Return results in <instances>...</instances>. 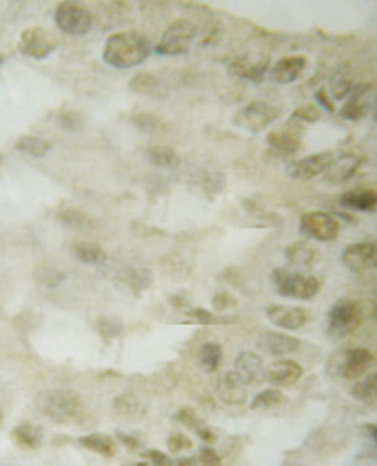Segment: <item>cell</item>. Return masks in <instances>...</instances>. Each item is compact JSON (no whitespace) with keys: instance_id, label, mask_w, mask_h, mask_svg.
<instances>
[{"instance_id":"1","label":"cell","mask_w":377,"mask_h":466,"mask_svg":"<svg viewBox=\"0 0 377 466\" xmlns=\"http://www.w3.org/2000/svg\"><path fill=\"white\" fill-rule=\"evenodd\" d=\"M151 46L138 32H116L106 40L102 59L114 68H134L142 64L149 57Z\"/></svg>"},{"instance_id":"2","label":"cell","mask_w":377,"mask_h":466,"mask_svg":"<svg viewBox=\"0 0 377 466\" xmlns=\"http://www.w3.org/2000/svg\"><path fill=\"white\" fill-rule=\"evenodd\" d=\"M36 406L43 416L57 423L74 421L81 416V410H83L81 399L76 392L67 391V389H49V391L40 392Z\"/></svg>"},{"instance_id":"3","label":"cell","mask_w":377,"mask_h":466,"mask_svg":"<svg viewBox=\"0 0 377 466\" xmlns=\"http://www.w3.org/2000/svg\"><path fill=\"white\" fill-rule=\"evenodd\" d=\"M364 319V308L359 301L353 299H341L330 308L329 319H327V331L329 336L334 340L349 336L351 332L359 329Z\"/></svg>"},{"instance_id":"4","label":"cell","mask_w":377,"mask_h":466,"mask_svg":"<svg viewBox=\"0 0 377 466\" xmlns=\"http://www.w3.org/2000/svg\"><path fill=\"white\" fill-rule=\"evenodd\" d=\"M274 280L277 293L281 296H289V299H313L319 291H321V282L313 276H306L300 270L294 268H275Z\"/></svg>"},{"instance_id":"5","label":"cell","mask_w":377,"mask_h":466,"mask_svg":"<svg viewBox=\"0 0 377 466\" xmlns=\"http://www.w3.org/2000/svg\"><path fill=\"white\" fill-rule=\"evenodd\" d=\"M373 364V355L366 348H351V350L340 351L334 357H330L329 372L341 376L343 380H357L370 370Z\"/></svg>"},{"instance_id":"6","label":"cell","mask_w":377,"mask_h":466,"mask_svg":"<svg viewBox=\"0 0 377 466\" xmlns=\"http://www.w3.org/2000/svg\"><path fill=\"white\" fill-rule=\"evenodd\" d=\"M92 13L89 8H85L79 2H61L55 10V25L64 34L70 36H83L91 32Z\"/></svg>"},{"instance_id":"7","label":"cell","mask_w":377,"mask_h":466,"mask_svg":"<svg viewBox=\"0 0 377 466\" xmlns=\"http://www.w3.org/2000/svg\"><path fill=\"white\" fill-rule=\"evenodd\" d=\"M196 36V25L188 19H176L168 25L165 34L157 43V53L160 55H181L191 49Z\"/></svg>"},{"instance_id":"8","label":"cell","mask_w":377,"mask_h":466,"mask_svg":"<svg viewBox=\"0 0 377 466\" xmlns=\"http://www.w3.org/2000/svg\"><path fill=\"white\" fill-rule=\"evenodd\" d=\"M280 116L281 110L277 106L264 102V100H253L234 116V125L255 135V132H261L266 127H270Z\"/></svg>"},{"instance_id":"9","label":"cell","mask_w":377,"mask_h":466,"mask_svg":"<svg viewBox=\"0 0 377 466\" xmlns=\"http://www.w3.org/2000/svg\"><path fill=\"white\" fill-rule=\"evenodd\" d=\"M300 233L317 242H332L340 236V221L327 212H308L300 217Z\"/></svg>"},{"instance_id":"10","label":"cell","mask_w":377,"mask_h":466,"mask_svg":"<svg viewBox=\"0 0 377 466\" xmlns=\"http://www.w3.org/2000/svg\"><path fill=\"white\" fill-rule=\"evenodd\" d=\"M57 48L55 38L51 32H48L42 27H29L21 32L19 36V51L23 55L42 61L49 57Z\"/></svg>"},{"instance_id":"11","label":"cell","mask_w":377,"mask_h":466,"mask_svg":"<svg viewBox=\"0 0 377 466\" xmlns=\"http://www.w3.org/2000/svg\"><path fill=\"white\" fill-rule=\"evenodd\" d=\"M332 163H334V155L330 153V151L310 155V157H304V159L291 163V165L287 166V174H289L292 179L308 181V179H313L317 178V176L324 174V172L329 170V166L332 165Z\"/></svg>"},{"instance_id":"12","label":"cell","mask_w":377,"mask_h":466,"mask_svg":"<svg viewBox=\"0 0 377 466\" xmlns=\"http://www.w3.org/2000/svg\"><path fill=\"white\" fill-rule=\"evenodd\" d=\"M373 102H376V92L371 83L357 87L351 91V97L347 98V102L341 108V117L351 121H360L370 116L373 110Z\"/></svg>"},{"instance_id":"13","label":"cell","mask_w":377,"mask_h":466,"mask_svg":"<svg viewBox=\"0 0 377 466\" xmlns=\"http://www.w3.org/2000/svg\"><path fill=\"white\" fill-rule=\"evenodd\" d=\"M377 247L373 242H359L347 245L341 253V263L355 274H362L366 270L373 268L376 264Z\"/></svg>"},{"instance_id":"14","label":"cell","mask_w":377,"mask_h":466,"mask_svg":"<svg viewBox=\"0 0 377 466\" xmlns=\"http://www.w3.org/2000/svg\"><path fill=\"white\" fill-rule=\"evenodd\" d=\"M268 319L272 325L285 329V331H296L310 321V312L304 308L294 306H270L266 310Z\"/></svg>"},{"instance_id":"15","label":"cell","mask_w":377,"mask_h":466,"mask_svg":"<svg viewBox=\"0 0 377 466\" xmlns=\"http://www.w3.org/2000/svg\"><path fill=\"white\" fill-rule=\"evenodd\" d=\"M234 372L238 378L244 381L245 385H259L266 380V370H264V362L256 353L253 351H242L236 359V366Z\"/></svg>"},{"instance_id":"16","label":"cell","mask_w":377,"mask_h":466,"mask_svg":"<svg viewBox=\"0 0 377 466\" xmlns=\"http://www.w3.org/2000/svg\"><path fill=\"white\" fill-rule=\"evenodd\" d=\"M256 348L270 355H287V353L299 351L302 348V342L299 338L283 334V332H262L256 340Z\"/></svg>"},{"instance_id":"17","label":"cell","mask_w":377,"mask_h":466,"mask_svg":"<svg viewBox=\"0 0 377 466\" xmlns=\"http://www.w3.org/2000/svg\"><path fill=\"white\" fill-rule=\"evenodd\" d=\"M306 67H308V61H306L304 55L283 57V59H280V61L272 67L270 78H272L275 83L287 85V83H292V81L299 80L302 72L306 70Z\"/></svg>"},{"instance_id":"18","label":"cell","mask_w":377,"mask_h":466,"mask_svg":"<svg viewBox=\"0 0 377 466\" xmlns=\"http://www.w3.org/2000/svg\"><path fill=\"white\" fill-rule=\"evenodd\" d=\"M304 374V368L294 361H277L266 370V380L274 387H292Z\"/></svg>"},{"instance_id":"19","label":"cell","mask_w":377,"mask_h":466,"mask_svg":"<svg viewBox=\"0 0 377 466\" xmlns=\"http://www.w3.org/2000/svg\"><path fill=\"white\" fill-rule=\"evenodd\" d=\"M266 70H268L266 57L245 55L231 62V72L234 74V76H238V78H244V80H253V81L262 80V76L266 74Z\"/></svg>"},{"instance_id":"20","label":"cell","mask_w":377,"mask_h":466,"mask_svg":"<svg viewBox=\"0 0 377 466\" xmlns=\"http://www.w3.org/2000/svg\"><path fill=\"white\" fill-rule=\"evenodd\" d=\"M217 392L223 402L232 406H240L245 402V383L238 378L236 372H226L225 376H221L219 385H217Z\"/></svg>"},{"instance_id":"21","label":"cell","mask_w":377,"mask_h":466,"mask_svg":"<svg viewBox=\"0 0 377 466\" xmlns=\"http://www.w3.org/2000/svg\"><path fill=\"white\" fill-rule=\"evenodd\" d=\"M285 257L294 270H308L317 263L319 252L310 242H296L287 247Z\"/></svg>"},{"instance_id":"22","label":"cell","mask_w":377,"mask_h":466,"mask_svg":"<svg viewBox=\"0 0 377 466\" xmlns=\"http://www.w3.org/2000/svg\"><path fill=\"white\" fill-rule=\"evenodd\" d=\"M266 144L277 153L294 155L302 147V138H300V132H296V130H274V132H270L266 136Z\"/></svg>"},{"instance_id":"23","label":"cell","mask_w":377,"mask_h":466,"mask_svg":"<svg viewBox=\"0 0 377 466\" xmlns=\"http://www.w3.org/2000/svg\"><path fill=\"white\" fill-rule=\"evenodd\" d=\"M340 204L355 212H373L377 206V193L373 189H355L341 195Z\"/></svg>"},{"instance_id":"24","label":"cell","mask_w":377,"mask_h":466,"mask_svg":"<svg viewBox=\"0 0 377 466\" xmlns=\"http://www.w3.org/2000/svg\"><path fill=\"white\" fill-rule=\"evenodd\" d=\"M130 89L134 92H140V95H146V97L153 98H165L168 95V89L163 83L160 78H157L155 74H147L142 72L138 76H134L130 80Z\"/></svg>"},{"instance_id":"25","label":"cell","mask_w":377,"mask_h":466,"mask_svg":"<svg viewBox=\"0 0 377 466\" xmlns=\"http://www.w3.org/2000/svg\"><path fill=\"white\" fill-rule=\"evenodd\" d=\"M70 253L76 261L83 264H102L108 259L102 247L92 242H78L70 247Z\"/></svg>"},{"instance_id":"26","label":"cell","mask_w":377,"mask_h":466,"mask_svg":"<svg viewBox=\"0 0 377 466\" xmlns=\"http://www.w3.org/2000/svg\"><path fill=\"white\" fill-rule=\"evenodd\" d=\"M146 159L158 168H176L179 165V155L170 146H151L146 149Z\"/></svg>"},{"instance_id":"27","label":"cell","mask_w":377,"mask_h":466,"mask_svg":"<svg viewBox=\"0 0 377 466\" xmlns=\"http://www.w3.org/2000/svg\"><path fill=\"white\" fill-rule=\"evenodd\" d=\"M114 411L117 416L128 417V419H138L146 413V406L136 395H121L114 400Z\"/></svg>"},{"instance_id":"28","label":"cell","mask_w":377,"mask_h":466,"mask_svg":"<svg viewBox=\"0 0 377 466\" xmlns=\"http://www.w3.org/2000/svg\"><path fill=\"white\" fill-rule=\"evenodd\" d=\"M223 359V350H221V343L217 342H206L202 343V348L198 350V362L204 372H215L221 364Z\"/></svg>"},{"instance_id":"29","label":"cell","mask_w":377,"mask_h":466,"mask_svg":"<svg viewBox=\"0 0 377 466\" xmlns=\"http://www.w3.org/2000/svg\"><path fill=\"white\" fill-rule=\"evenodd\" d=\"M12 438L21 448L36 449L42 444V430L31 423H23L12 430Z\"/></svg>"},{"instance_id":"30","label":"cell","mask_w":377,"mask_h":466,"mask_svg":"<svg viewBox=\"0 0 377 466\" xmlns=\"http://www.w3.org/2000/svg\"><path fill=\"white\" fill-rule=\"evenodd\" d=\"M79 444L87 448L89 451L102 455V457H114L116 455V444L108 434H89L79 438Z\"/></svg>"},{"instance_id":"31","label":"cell","mask_w":377,"mask_h":466,"mask_svg":"<svg viewBox=\"0 0 377 466\" xmlns=\"http://www.w3.org/2000/svg\"><path fill=\"white\" fill-rule=\"evenodd\" d=\"M15 149H19L25 155H31V157H46L53 149V146H51V142L38 138V136H21L15 142Z\"/></svg>"},{"instance_id":"32","label":"cell","mask_w":377,"mask_h":466,"mask_svg":"<svg viewBox=\"0 0 377 466\" xmlns=\"http://www.w3.org/2000/svg\"><path fill=\"white\" fill-rule=\"evenodd\" d=\"M283 402H285V395L277 387H274V389H266V391L259 392L251 402V410H272V408H277Z\"/></svg>"},{"instance_id":"33","label":"cell","mask_w":377,"mask_h":466,"mask_svg":"<svg viewBox=\"0 0 377 466\" xmlns=\"http://www.w3.org/2000/svg\"><path fill=\"white\" fill-rule=\"evenodd\" d=\"M132 125L142 132H146V135H158V132H163L166 129L165 121L160 119L155 114H147V111H142V114H136L132 117Z\"/></svg>"},{"instance_id":"34","label":"cell","mask_w":377,"mask_h":466,"mask_svg":"<svg viewBox=\"0 0 377 466\" xmlns=\"http://www.w3.org/2000/svg\"><path fill=\"white\" fill-rule=\"evenodd\" d=\"M57 219H59L61 225H64L67 228H72V231H83V228H89V225H91V219L81 210L76 208L61 210L59 215H57Z\"/></svg>"},{"instance_id":"35","label":"cell","mask_w":377,"mask_h":466,"mask_svg":"<svg viewBox=\"0 0 377 466\" xmlns=\"http://www.w3.org/2000/svg\"><path fill=\"white\" fill-rule=\"evenodd\" d=\"M360 159H355V157H343L338 163H332L329 166L330 176L329 179H334V181H343V179L351 178V174L357 170Z\"/></svg>"},{"instance_id":"36","label":"cell","mask_w":377,"mask_h":466,"mask_svg":"<svg viewBox=\"0 0 377 466\" xmlns=\"http://www.w3.org/2000/svg\"><path fill=\"white\" fill-rule=\"evenodd\" d=\"M353 397L362 400V402L371 404V402L376 400V374L366 376L364 380L359 381V383L353 387Z\"/></svg>"},{"instance_id":"37","label":"cell","mask_w":377,"mask_h":466,"mask_svg":"<svg viewBox=\"0 0 377 466\" xmlns=\"http://www.w3.org/2000/svg\"><path fill=\"white\" fill-rule=\"evenodd\" d=\"M57 123H59V127L68 132H79V130L85 127V117L81 116L79 111H62L61 116L57 117Z\"/></svg>"},{"instance_id":"38","label":"cell","mask_w":377,"mask_h":466,"mask_svg":"<svg viewBox=\"0 0 377 466\" xmlns=\"http://www.w3.org/2000/svg\"><path fill=\"white\" fill-rule=\"evenodd\" d=\"M98 331H100V334H102L106 340H111V338L121 336L123 325L119 321H116V319L102 317L98 321Z\"/></svg>"},{"instance_id":"39","label":"cell","mask_w":377,"mask_h":466,"mask_svg":"<svg viewBox=\"0 0 377 466\" xmlns=\"http://www.w3.org/2000/svg\"><path fill=\"white\" fill-rule=\"evenodd\" d=\"M292 119H299V121H306V123H315L321 119V111H319V108H317L315 104H304L294 110Z\"/></svg>"},{"instance_id":"40","label":"cell","mask_w":377,"mask_h":466,"mask_svg":"<svg viewBox=\"0 0 377 466\" xmlns=\"http://www.w3.org/2000/svg\"><path fill=\"white\" fill-rule=\"evenodd\" d=\"M168 449H170L172 453L188 451V449H193V441H191V438L181 434V432H174V434L168 438Z\"/></svg>"},{"instance_id":"41","label":"cell","mask_w":377,"mask_h":466,"mask_svg":"<svg viewBox=\"0 0 377 466\" xmlns=\"http://www.w3.org/2000/svg\"><path fill=\"white\" fill-rule=\"evenodd\" d=\"M177 419L181 421L183 425H187V427H191L193 430H198L202 427V421L198 419V416H196L195 411L191 410V408H183V410L177 411Z\"/></svg>"},{"instance_id":"42","label":"cell","mask_w":377,"mask_h":466,"mask_svg":"<svg viewBox=\"0 0 377 466\" xmlns=\"http://www.w3.org/2000/svg\"><path fill=\"white\" fill-rule=\"evenodd\" d=\"M212 302H213V308H215L217 312H225V310H228V308L236 306V301H234V296L226 293V291H221V293L215 294Z\"/></svg>"},{"instance_id":"43","label":"cell","mask_w":377,"mask_h":466,"mask_svg":"<svg viewBox=\"0 0 377 466\" xmlns=\"http://www.w3.org/2000/svg\"><path fill=\"white\" fill-rule=\"evenodd\" d=\"M198 460L202 465H221V457L217 455V451L212 448H202L200 455H198Z\"/></svg>"},{"instance_id":"44","label":"cell","mask_w":377,"mask_h":466,"mask_svg":"<svg viewBox=\"0 0 377 466\" xmlns=\"http://www.w3.org/2000/svg\"><path fill=\"white\" fill-rule=\"evenodd\" d=\"M42 274H43V280H42V283H46V285H49V287H55L57 283L61 282L62 277V274L61 272H57V270H53V268H43L42 270Z\"/></svg>"},{"instance_id":"45","label":"cell","mask_w":377,"mask_h":466,"mask_svg":"<svg viewBox=\"0 0 377 466\" xmlns=\"http://www.w3.org/2000/svg\"><path fill=\"white\" fill-rule=\"evenodd\" d=\"M188 315H191L193 319H196L198 323H204V325H210V323H213V321H215V317H213L212 313L207 312V310H202V308L191 310V312H188Z\"/></svg>"},{"instance_id":"46","label":"cell","mask_w":377,"mask_h":466,"mask_svg":"<svg viewBox=\"0 0 377 466\" xmlns=\"http://www.w3.org/2000/svg\"><path fill=\"white\" fill-rule=\"evenodd\" d=\"M144 457H146L147 460L155 462V465H168V462H170V459L166 457V453L158 451V449H151V451H147V453H144Z\"/></svg>"},{"instance_id":"47","label":"cell","mask_w":377,"mask_h":466,"mask_svg":"<svg viewBox=\"0 0 377 466\" xmlns=\"http://www.w3.org/2000/svg\"><path fill=\"white\" fill-rule=\"evenodd\" d=\"M119 440L123 441V444H125V446H127V448H130V449H136V448H140V441L136 440V438H134V436H128V434H121V432H119Z\"/></svg>"},{"instance_id":"48","label":"cell","mask_w":377,"mask_h":466,"mask_svg":"<svg viewBox=\"0 0 377 466\" xmlns=\"http://www.w3.org/2000/svg\"><path fill=\"white\" fill-rule=\"evenodd\" d=\"M317 102H321L327 110H334V104H332V100H329V97H327V91L324 89H321V91L317 92Z\"/></svg>"},{"instance_id":"49","label":"cell","mask_w":377,"mask_h":466,"mask_svg":"<svg viewBox=\"0 0 377 466\" xmlns=\"http://www.w3.org/2000/svg\"><path fill=\"white\" fill-rule=\"evenodd\" d=\"M196 432H198V436H200L204 441H210V444H212V441H215V432L207 429V427H204V425H202L200 429L196 430Z\"/></svg>"},{"instance_id":"50","label":"cell","mask_w":377,"mask_h":466,"mask_svg":"<svg viewBox=\"0 0 377 466\" xmlns=\"http://www.w3.org/2000/svg\"><path fill=\"white\" fill-rule=\"evenodd\" d=\"M2 62H4V57L0 55V64H2Z\"/></svg>"},{"instance_id":"51","label":"cell","mask_w":377,"mask_h":466,"mask_svg":"<svg viewBox=\"0 0 377 466\" xmlns=\"http://www.w3.org/2000/svg\"><path fill=\"white\" fill-rule=\"evenodd\" d=\"M0 427H2V413H0Z\"/></svg>"},{"instance_id":"52","label":"cell","mask_w":377,"mask_h":466,"mask_svg":"<svg viewBox=\"0 0 377 466\" xmlns=\"http://www.w3.org/2000/svg\"><path fill=\"white\" fill-rule=\"evenodd\" d=\"M0 160H2V157H0Z\"/></svg>"}]
</instances>
